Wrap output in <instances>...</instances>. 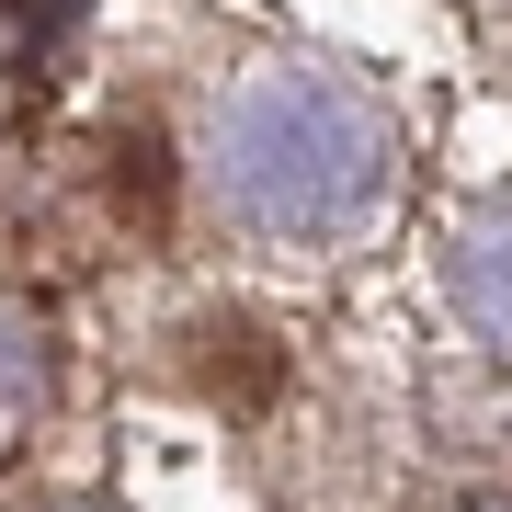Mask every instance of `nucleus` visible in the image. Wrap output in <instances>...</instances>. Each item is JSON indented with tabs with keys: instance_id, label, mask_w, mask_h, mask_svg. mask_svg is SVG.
I'll return each instance as SVG.
<instances>
[{
	"instance_id": "1",
	"label": "nucleus",
	"mask_w": 512,
	"mask_h": 512,
	"mask_svg": "<svg viewBox=\"0 0 512 512\" xmlns=\"http://www.w3.org/2000/svg\"><path fill=\"white\" fill-rule=\"evenodd\" d=\"M183 376H194L217 410H274V399H285V342H274L251 308H205V319L183 330Z\"/></svg>"
},
{
	"instance_id": "2",
	"label": "nucleus",
	"mask_w": 512,
	"mask_h": 512,
	"mask_svg": "<svg viewBox=\"0 0 512 512\" xmlns=\"http://www.w3.org/2000/svg\"><path fill=\"white\" fill-rule=\"evenodd\" d=\"M103 194H114L126 228L160 239V228H171V194H183V183H171V137H160V126H114V137H103Z\"/></svg>"
}]
</instances>
